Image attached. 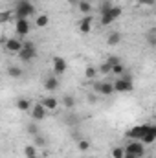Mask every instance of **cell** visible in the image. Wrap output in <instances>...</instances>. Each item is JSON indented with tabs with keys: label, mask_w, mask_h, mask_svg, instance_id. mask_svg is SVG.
I'll use <instances>...</instances> for the list:
<instances>
[{
	"label": "cell",
	"mask_w": 156,
	"mask_h": 158,
	"mask_svg": "<svg viewBox=\"0 0 156 158\" xmlns=\"http://www.w3.org/2000/svg\"><path fill=\"white\" fill-rule=\"evenodd\" d=\"M13 11H15L17 19H31L35 15V6L30 0H17Z\"/></svg>",
	"instance_id": "obj_1"
},
{
	"label": "cell",
	"mask_w": 156,
	"mask_h": 158,
	"mask_svg": "<svg viewBox=\"0 0 156 158\" xmlns=\"http://www.w3.org/2000/svg\"><path fill=\"white\" fill-rule=\"evenodd\" d=\"M37 57V46L33 44V42H24V48L20 50V53H18V59L22 61V63H30V61H33Z\"/></svg>",
	"instance_id": "obj_2"
},
{
	"label": "cell",
	"mask_w": 156,
	"mask_h": 158,
	"mask_svg": "<svg viewBox=\"0 0 156 158\" xmlns=\"http://www.w3.org/2000/svg\"><path fill=\"white\" fill-rule=\"evenodd\" d=\"M114 88H116V92H119V94L132 92V88H134L132 77H129V76H121V77H117L116 81H114Z\"/></svg>",
	"instance_id": "obj_3"
},
{
	"label": "cell",
	"mask_w": 156,
	"mask_h": 158,
	"mask_svg": "<svg viewBox=\"0 0 156 158\" xmlns=\"http://www.w3.org/2000/svg\"><path fill=\"white\" fill-rule=\"evenodd\" d=\"M125 151H127V153L136 155L138 158H143V156H145V143H143L142 140H130V142H129V145L125 147Z\"/></svg>",
	"instance_id": "obj_4"
},
{
	"label": "cell",
	"mask_w": 156,
	"mask_h": 158,
	"mask_svg": "<svg viewBox=\"0 0 156 158\" xmlns=\"http://www.w3.org/2000/svg\"><path fill=\"white\" fill-rule=\"evenodd\" d=\"M94 90H96L97 94L105 96V98H109V96H112V94L116 92L114 83H109V81H97V83H94Z\"/></svg>",
	"instance_id": "obj_5"
},
{
	"label": "cell",
	"mask_w": 156,
	"mask_h": 158,
	"mask_svg": "<svg viewBox=\"0 0 156 158\" xmlns=\"http://www.w3.org/2000/svg\"><path fill=\"white\" fill-rule=\"evenodd\" d=\"M149 125H151V123H142V125H136V127L129 129V131L125 132V136H127V138H130V140H142V138L145 136V132H147Z\"/></svg>",
	"instance_id": "obj_6"
},
{
	"label": "cell",
	"mask_w": 156,
	"mask_h": 158,
	"mask_svg": "<svg viewBox=\"0 0 156 158\" xmlns=\"http://www.w3.org/2000/svg\"><path fill=\"white\" fill-rule=\"evenodd\" d=\"M24 48V42L20 39H15V37H11V39H4V50L7 52V53H20V50Z\"/></svg>",
	"instance_id": "obj_7"
},
{
	"label": "cell",
	"mask_w": 156,
	"mask_h": 158,
	"mask_svg": "<svg viewBox=\"0 0 156 158\" xmlns=\"http://www.w3.org/2000/svg\"><path fill=\"white\" fill-rule=\"evenodd\" d=\"M15 33L26 37L30 33V19H15Z\"/></svg>",
	"instance_id": "obj_8"
},
{
	"label": "cell",
	"mask_w": 156,
	"mask_h": 158,
	"mask_svg": "<svg viewBox=\"0 0 156 158\" xmlns=\"http://www.w3.org/2000/svg\"><path fill=\"white\" fill-rule=\"evenodd\" d=\"M51 64H53V74H55V76H63V74L66 72V68H68L66 59H64V57H59V55H55V57L51 59Z\"/></svg>",
	"instance_id": "obj_9"
},
{
	"label": "cell",
	"mask_w": 156,
	"mask_h": 158,
	"mask_svg": "<svg viewBox=\"0 0 156 158\" xmlns=\"http://www.w3.org/2000/svg\"><path fill=\"white\" fill-rule=\"evenodd\" d=\"M46 116H48V109H46L42 103L33 105V109H31V118L35 119V121H42V119H46Z\"/></svg>",
	"instance_id": "obj_10"
},
{
	"label": "cell",
	"mask_w": 156,
	"mask_h": 158,
	"mask_svg": "<svg viewBox=\"0 0 156 158\" xmlns=\"http://www.w3.org/2000/svg\"><path fill=\"white\" fill-rule=\"evenodd\" d=\"M92 15H84L83 19H81V22H79V31L83 33V35H86V33H90V30H92Z\"/></svg>",
	"instance_id": "obj_11"
},
{
	"label": "cell",
	"mask_w": 156,
	"mask_h": 158,
	"mask_svg": "<svg viewBox=\"0 0 156 158\" xmlns=\"http://www.w3.org/2000/svg\"><path fill=\"white\" fill-rule=\"evenodd\" d=\"M44 88L48 92H55L59 88V76H50L44 79Z\"/></svg>",
	"instance_id": "obj_12"
},
{
	"label": "cell",
	"mask_w": 156,
	"mask_h": 158,
	"mask_svg": "<svg viewBox=\"0 0 156 158\" xmlns=\"http://www.w3.org/2000/svg\"><path fill=\"white\" fill-rule=\"evenodd\" d=\"M142 142H143L145 145H151V143H154V142H156V125H149V129H147L145 136L142 138Z\"/></svg>",
	"instance_id": "obj_13"
},
{
	"label": "cell",
	"mask_w": 156,
	"mask_h": 158,
	"mask_svg": "<svg viewBox=\"0 0 156 158\" xmlns=\"http://www.w3.org/2000/svg\"><path fill=\"white\" fill-rule=\"evenodd\" d=\"M20 112H28V110H31L33 109V105H31V101L30 99H26V98H20V99H17V105H15Z\"/></svg>",
	"instance_id": "obj_14"
},
{
	"label": "cell",
	"mask_w": 156,
	"mask_h": 158,
	"mask_svg": "<svg viewBox=\"0 0 156 158\" xmlns=\"http://www.w3.org/2000/svg\"><path fill=\"white\" fill-rule=\"evenodd\" d=\"M40 103H42V105H44L48 110H55V109H57V105H59V101H57L53 96H46V98H44Z\"/></svg>",
	"instance_id": "obj_15"
},
{
	"label": "cell",
	"mask_w": 156,
	"mask_h": 158,
	"mask_svg": "<svg viewBox=\"0 0 156 158\" xmlns=\"http://www.w3.org/2000/svg\"><path fill=\"white\" fill-rule=\"evenodd\" d=\"M107 42H109V46H117L121 42V33L119 31H110L109 37H107Z\"/></svg>",
	"instance_id": "obj_16"
},
{
	"label": "cell",
	"mask_w": 156,
	"mask_h": 158,
	"mask_svg": "<svg viewBox=\"0 0 156 158\" xmlns=\"http://www.w3.org/2000/svg\"><path fill=\"white\" fill-rule=\"evenodd\" d=\"M48 24H50V17H48L46 13L37 15V19H35V26H37V28H46Z\"/></svg>",
	"instance_id": "obj_17"
},
{
	"label": "cell",
	"mask_w": 156,
	"mask_h": 158,
	"mask_svg": "<svg viewBox=\"0 0 156 158\" xmlns=\"http://www.w3.org/2000/svg\"><path fill=\"white\" fill-rule=\"evenodd\" d=\"M24 156L26 158H39V149L35 145H26L24 147Z\"/></svg>",
	"instance_id": "obj_18"
},
{
	"label": "cell",
	"mask_w": 156,
	"mask_h": 158,
	"mask_svg": "<svg viewBox=\"0 0 156 158\" xmlns=\"http://www.w3.org/2000/svg\"><path fill=\"white\" fill-rule=\"evenodd\" d=\"M22 74H24V72H22V68H20V66H17V64L7 68V76H9V77L20 79V77H22Z\"/></svg>",
	"instance_id": "obj_19"
},
{
	"label": "cell",
	"mask_w": 156,
	"mask_h": 158,
	"mask_svg": "<svg viewBox=\"0 0 156 158\" xmlns=\"http://www.w3.org/2000/svg\"><path fill=\"white\" fill-rule=\"evenodd\" d=\"M79 6V11L83 13V15H90V11H92V6H90V2H86V0H81L77 2Z\"/></svg>",
	"instance_id": "obj_20"
},
{
	"label": "cell",
	"mask_w": 156,
	"mask_h": 158,
	"mask_svg": "<svg viewBox=\"0 0 156 158\" xmlns=\"http://www.w3.org/2000/svg\"><path fill=\"white\" fill-rule=\"evenodd\" d=\"M15 11H2L0 13V20L2 22H9V20H15Z\"/></svg>",
	"instance_id": "obj_21"
},
{
	"label": "cell",
	"mask_w": 156,
	"mask_h": 158,
	"mask_svg": "<svg viewBox=\"0 0 156 158\" xmlns=\"http://www.w3.org/2000/svg\"><path fill=\"white\" fill-rule=\"evenodd\" d=\"M97 70H99V74H101V76H109V74H112V64H109V63L105 61L103 64H99V68H97Z\"/></svg>",
	"instance_id": "obj_22"
},
{
	"label": "cell",
	"mask_w": 156,
	"mask_h": 158,
	"mask_svg": "<svg viewBox=\"0 0 156 158\" xmlns=\"http://www.w3.org/2000/svg\"><path fill=\"white\" fill-rule=\"evenodd\" d=\"M77 149L79 151H88L90 149V140H86V138H81V140H77Z\"/></svg>",
	"instance_id": "obj_23"
},
{
	"label": "cell",
	"mask_w": 156,
	"mask_h": 158,
	"mask_svg": "<svg viewBox=\"0 0 156 158\" xmlns=\"http://www.w3.org/2000/svg\"><path fill=\"white\" fill-rule=\"evenodd\" d=\"M99 22H101V26H110V24L114 22V19H112V17L109 15V11H107V13H101V20H99Z\"/></svg>",
	"instance_id": "obj_24"
},
{
	"label": "cell",
	"mask_w": 156,
	"mask_h": 158,
	"mask_svg": "<svg viewBox=\"0 0 156 158\" xmlns=\"http://www.w3.org/2000/svg\"><path fill=\"white\" fill-rule=\"evenodd\" d=\"M63 105H64L66 109H74V107H76V99H74L72 96H64V98H63Z\"/></svg>",
	"instance_id": "obj_25"
},
{
	"label": "cell",
	"mask_w": 156,
	"mask_h": 158,
	"mask_svg": "<svg viewBox=\"0 0 156 158\" xmlns=\"http://www.w3.org/2000/svg\"><path fill=\"white\" fill-rule=\"evenodd\" d=\"M109 15H110L114 20H117V19L121 17V7H119V6H112V7H110V11H109Z\"/></svg>",
	"instance_id": "obj_26"
},
{
	"label": "cell",
	"mask_w": 156,
	"mask_h": 158,
	"mask_svg": "<svg viewBox=\"0 0 156 158\" xmlns=\"http://www.w3.org/2000/svg\"><path fill=\"white\" fill-rule=\"evenodd\" d=\"M97 68H94V66H86V70H84V76L88 79H96V76H97Z\"/></svg>",
	"instance_id": "obj_27"
},
{
	"label": "cell",
	"mask_w": 156,
	"mask_h": 158,
	"mask_svg": "<svg viewBox=\"0 0 156 158\" xmlns=\"http://www.w3.org/2000/svg\"><path fill=\"white\" fill-rule=\"evenodd\" d=\"M125 147H114L112 149V158H125Z\"/></svg>",
	"instance_id": "obj_28"
},
{
	"label": "cell",
	"mask_w": 156,
	"mask_h": 158,
	"mask_svg": "<svg viewBox=\"0 0 156 158\" xmlns=\"http://www.w3.org/2000/svg\"><path fill=\"white\" fill-rule=\"evenodd\" d=\"M33 138H35V145H39V147H46V145H48V140H46V136L37 134V136H33Z\"/></svg>",
	"instance_id": "obj_29"
},
{
	"label": "cell",
	"mask_w": 156,
	"mask_h": 158,
	"mask_svg": "<svg viewBox=\"0 0 156 158\" xmlns=\"http://www.w3.org/2000/svg\"><path fill=\"white\" fill-rule=\"evenodd\" d=\"M112 74H114L116 77H121V76H125V66H123V64H116V66L112 68Z\"/></svg>",
	"instance_id": "obj_30"
},
{
	"label": "cell",
	"mask_w": 156,
	"mask_h": 158,
	"mask_svg": "<svg viewBox=\"0 0 156 158\" xmlns=\"http://www.w3.org/2000/svg\"><path fill=\"white\" fill-rule=\"evenodd\" d=\"M26 131H28V134H31V136H37V134H39V127H37V123H30V125L26 127Z\"/></svg>",
	"instance_id": "obj_31"
},
{
	"label": "cell",
	"mask_w": 156,
	"mask_h": 158,
	"mask_svg": "<svg viewBox=\"0 0 156 158\" xmlns=\"http://www.w3.org/2000/svg\"><path fill=\"white\" fill-rule=\"evenodd\" d=\"M145 40H147V44H149V46H156V33L153 31V30H151V31L147 33Z\"/></svg>",
	"instance_id": "obj_32"
},
{
	"label": "cell",
	"mask_w": 156,
	"mask_h": 158,
	"mask_svg": "<svg viewBox=\"0 0 156 158\" xmlns=\"http://www.w3.org/2000/svg\"><path fill=\"white\" fill-rule=\"evenodd\" d=\"M107 63H109V64H112V68H114L116 64H121V59H119L117 55H110V57L107 59Z\"/></svg>",
	"instance_id": "obj_33"
},
{
	"label": "cell",
	"mask_w": 156,
	"mask_h": 158,
	"mask_svg": "<svg viewBox=\"0 0 156 158\" xmlns=\"http://www.w3.org/2000/svg\"><path fill=\"white\" fill-rule=\"evenodd\" d=\"M138 4H142V6H154L156 0H138Z\"/></svg>",
	"instance_id": "obj_34"
},
{
	"label": "cell",
	"mask_w": 156,
	"mask_h": 158,
	"mask_svg": "<svg viewBox=\"0 0 156 158\" xmlns=\"http://www.w3.org/2000/svg\"><path fill=\"white\" fill-rule=\"evenodd\" d=\"M88 101H90V103H96V101H97V98H96L94 94H90V96H88Z\"/></svg>",
	"instance_id": "obj_35"
},
{
	"label": "cell",
	"mask_w": 156,
	"mask_h": 158,
	"mask_svg": "<svg viewBox=\"0 0 156 158\" xmlns=\"http://www.w3.org/2000/svg\"><path fill=\"white\" fill-rule=\"evenodd\" d=\"M125 158H138L136 155H132V153H125Z\"/></svg>",
	"instance_id": "obj_36"
},
{
	"label": "cell",
	"mask_w": 156,
	"mask_h": 158,
	"mask_svg": "<svg viewBox=\"0 0 156 158\" xmlns=\"http://www.w3.org/2000/svg\"><path fill=\"white\" fill-rule=\"evenodd\" d=\"M68 2H72V4H74V2H76V0H68Z\"/></svg>",
	"instance_id": "obj_37"
},
{
	"label": "cell",
	"mask_w": 156,
	"mask_h": 158,
	"mask_svg": "<svg viewBox=\"0 0 156 158\" xmlns=\"http://www.w3.org/2000/svg\"><path fill=\"white\" fill-rule=\"evenodd\" d=\"M154 6H156V4H154Z\"/></svg>",
	"instance_id": "obj_38"
}]
</instances>
